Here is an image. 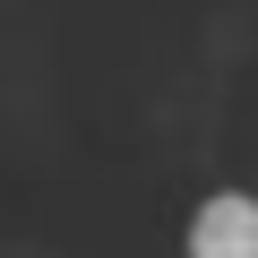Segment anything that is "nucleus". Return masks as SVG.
<instances>
[{"label":"nucleus","instance_id":"nucleus-1","mask_svg":"<svg viewBox=\"0 0 258 258\" xmlns=\"http://www.w3.org/2000/svg\"><path fill=\"white\" fill-rule=\"evenodd\" d=\"M181 249H189V258H258V198H249V189H215V198H198Z\"/></svg>","mask_w":258,"mask_h":258}]
</instances>
